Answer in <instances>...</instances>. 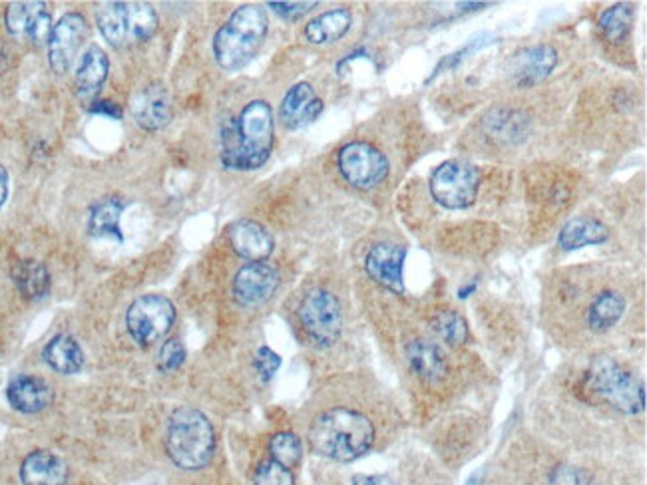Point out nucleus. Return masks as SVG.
I'll list each match as a JSON object with an SVG mask.
<instances>
[{
    "instance_id": "nucleus-1",
    "label": "nucleus",
    "mask_w": 647,
    "mask_h": 485,
    "mask_svg": "<svg viewBox=\"0 0 647 485\" xmlns=\"http://www.w3.org/2000/svg\"><path fill=\"white\" fill-rule=\"evenodd\" d=\"M276 139V122L266 100H254L221 129L220 158L233 172H254L266 165Z\"/></svg>"
},
{
    "instance_id": "nucleus-2",
    "label": "nucleus",
    "mask_w": 647,
    "mask_h": 485,
    "mask_svg": "<svg viewBox=\"0 0 647 485\" xmlns=\"http://www.w3.org/2000/svg\"><path fill=\"white\" fill-rule=\"evenodd\" d=\"M370 418L355 408L339 406L325 410L309 426V444L319 456L335 462H353L375 444Z\"/></svg>"
},
{
    "instance_id": "nucleus-3",
    "label": "nucleus",
    "mask_w": 647,
    "mask_h": 485,
    "mask_svg": "<svg viewBox=\"0 0 647 485\" xmlns=\"http://www.w3.org/2000/svg\"><path fill=\"white\" fill-rule=\"evenodd\" d=\"M269 21L266 9L245 4L233 12L213 38V57L221 69L235 72L247 66L266 42Z\"/></svg>"
},
{
    "instance_id": "nucleus-4",
    "label": "nucleus",
    "mask_w": 647,
    "mask_h": 485,
    "mask_svg": "<svg viewBox=\"0 0 647 485\" xmlns=\"http://www.w3.org/2000/svg\"><path fill=\"white\" fill-rule=\"evenodd\" d=\"M166 450L182 470L206 468L216 451V434L208 416L196 408H178L168 420Z\"/></svg>"
},
{
    "instance_id": "nucleus-5",
    "label": "nucleus",
    "mask_w": 647,
    "mask_h": 485,
    "mask_svg": "<svg viewBox=\"0 0 647 485\" xmlns=\"http://www.w3.org/2000/svg\"><path fill=\"white\" fill-rule=\"evenodd\" d=\"M100 33L114 48L138 47L158 30V12L148 2H106L96 12Z\"/></svg>"
},
{
    "instance_id": "nucleus-6",
    "label": "nucleus",
    "mask_w": 647,
    "mask_h": 485,
    "mask_svg": "<svg viewBox=\"0 0 647 485\" xmlns=\"http://www.w3.org/2000/svg\"><path fill=\"white\" fill-rule=\"evenodd\" d=\"M586 386L589 393L618 412L636 416L646 410V390L642 382L613 359L600 357L591 360L586 374Z\"/></svg>"
},
{
    "instance_id": "nucleus-7",
    "label": "nucleus",
    "mask_w": 647,
    "mask_h": 485,
    "mask_svg": "<svg viewBox=\"0 0 647 485\" xmlns=\"http://www.w3.org/2000/svg\"><path fill=\"white\" fill-rule=\"evenodd\" d=\"M480 189V172L473 163L451 160L439 165L430 175V194L447 209L473 206Z\"/></svg>"
},
{
    "instance_id": "nucleus-8",
    "label": "nucleus",
    "mask_w": 647,
    "mask_h": 485,
    "mask_svg": "<svg viewBox=\"0 0 647 485\" xmlns=\"http://www.w3.org/2000/svg\"><path fill=\"white\" fill-rule=\"evenodd\" d=\"M300 321L317 347H333L343 331V312L335 295L313 289L301 301Z\"/></svg>"
},
{
    "instance_id": "nucleus-9",
    "label": "nucleus",
    "mask_w": 647,
    "mask_h": 485,
    "mask_svg": "<svg viewBox=\"0 0 647 485\" xmlns=\"http://www.w3.org/2000/svg\"><path fill=\"white\" fill-rule=\"evenodd\" d=\"M337 163L345 182L365 191L381 185L391 172L389 158L369 141H351L343 146Z\"/></svg>"
},
{
    "instance_id": "nucleus-10",
    "label": "nucleus",
    "mask_w": 647,
    "mask_h": 485,
    "mask_svg": "<svg viewBox=\"0 0 647 485\" xmlns=\"http://www.w3.org/2000/svg\"><path fill=\"white\" fill-rule=\"evenodd\" d=\"M175 321L174 304L160 295H144L132 302L126 312V326L130 336L138 345H151L162 338Z\"/></svg>"
},
{
    "instance_id": "nucleus-11",
    "label": "nucleus",
    "mask_w": 647,
    "mask_h": 485,
    "mask_svg": "<svg viewBox=\"0 0 647 485\" xmlns=\"http://www.w3.org/2000/svg\"><path fill=\"white\" fill-rule=\"evenodd\" d=\"M88 35L86 18L78 12H70L54 24L48 38V62L57 74H66L81 52L82 42Z\"/></svg>"
},
{
    "instance_id": "nucleus-12",
    "label": "nucleus",
    "mask_w": 647,
    "mask_h": 485,
    "mask_svg": "<svg viewBox=\"0 0 647 485\" xmlns=\"http://www.w3.org/2000/svg\"><path fill=\"white\" fill-rule=\"evenodd\" d=\"M406 247L399 242H377L365 257V271L375 283L396 295L405 293Z\"/></svg>"
},
{
    "instance_id": "nucleus-13",
    "label": "nucleus",
    "mask_w": 647,
    "mask_h": 485,
    "mask_svg": "<svg viewBox=\"0 0 647 485\" xmlns=\"http://www.w3.org/2000/svg\"><path fill=\"white\" fill-rule=\"evenodd\" d=\"M4 21L12 36L26 38L36 47L48 42L54 28L45 2H12L7 9Z\"/></svg>"
},
{
    "instance_id": "nucleus-14",
    "label": "nucleus",
    "mask_w": 647,
    "mask_h": 485,
    "mask_svg": "<svg viewBox=\"0 0 647 485\" xmlns=\"http://www.w3.org/2000/svg\"><path fill=\"white\" fill-rule=\"evenodd\" d=\"M279 287V273L267 263H249L233 278V297L243 307H257L269 301Z\"/></svg>"
},
{
    "instance_id": "nucleus-15",
    "label": "nucleus",
    "mask_w": 647,
    "mask_h": 485,
    "mask_svg": "<svg viewBox=\"0 0 647 485\" xmlns=\"http://www.w3.org/2000/svg\"><path fill=\"white\" fill-rule=\"evenodd\" d=\"M324 112V100L317 96L315 88L307 82H300L285 94L281 108H279V120L288 129H301L309 126Z\"/></svg>"
},
{
    "instance_id": "nucleus-16",
    "label": "nucleus",
    "mask_w": 647,
    "mask_h": 485,
    "mask_svg": "<svg viewBox=\"0 0 647 485\" xmlns=\"http://www.w3.org/2000/svg\"><path fill=\"white\" fill-rule=\"evenodd\" d=\"M132 114L144 129L158 132L172 122V98L162 84H150L134 96Z\"/></svg>"
},
{
    "instance_id": "nucleus-17",
    "label": "nucleus",
    "mask_w": 647,
    "mask_h": 485,
    "mask_svg": "<svg viewBox=\"0 0 647 485\" xmlns=\"http://www.w3.org/2000/svg\"><path fill=\"white\" fill-rule=\"evenodd\" d=\"M405 359L416 378L427 384L442 382L449 374V360L444 350L427 338L411 340L405 348Z\"/></svg>"
},
{
    "instance_id": "nucleus-18",
    "label": "nucleus",
    "mask_w": 647,
    "mask_h": 485,
    "mask_svg": "<svg viewBox=\"0 0 647 485\" xmlns=\"http://www.w3.org/2000/svg\"><path fill=\"white\" fill-rule=\"evenodd\" d=\"M233 251L249 263H266L276 249L271 233L261 223L252 220L237 221L230 229Z\"/></svg>"
},
{
    "instance_id": "nucleus-19",
    "label": "nucleus",
    "mask_w": 647,
    "mask_h": 485,
    "mask_svg": "<svg viewBox=\"0 0 647 485\" xmlns=\"http://www.w3.org/2000/svg\"><path fill=\"white\" fill-rule=\"evenodd\" d=\"M7 398H9V402L16 412L38 414V412L47 410L48 406L52 405L54 393L48 386L47 381H42L38 376H26L24 374V376H16L9 384Z\"/></svg>"
},
{
    "instance_id": "nucleus-20",
    "label": "nucleus",
    "mask_w": 647,
    "mask_h": 485,
    "mask_svg": "<svg viewBox=\"0 0 647 485\" xmlns=\"http://www.w3.org/2000/svg\"><path fill=\"white\" fill-rule=\"evenodd\" d=\"M558 64V52L550 45H536L514 60L512 78L521 88H532L546 80Z\"/></svg>"
},
{
    "instance_id": "nucleus-21",
    "label": "nucleus",
    "mask_w": 647,
    "mask_h": 485,
    "mask_svg": "<svg viewBox=\"0 0 647 485\" xmlns=\"http://www.w3.org/2000/svg\"><path fill=\"white\" fill-rule=\"evenodd\" d=\"M110 62L100 47L86 48L76 69V94L84 102L94 104V98L100 94L108 78Z\"/></svg>"
},
{
    "instance_id": "nucleus-22",
    "label": "nucleus",
    "mask_w": 647,
    "mask_h": 485,
    "mask_svg": "<svg viewBox=\"0 0 647 485\" xmlns=\"http://www.w3.org/2000/svg\"><path fill=\"white\" fill-rule=\"evenodd\" d=\"M21 480L23 485H66L69 468L52 451H33L23 462Z\"/></svg>"
},
{
    "instance_id": "nucleus-23",
    "label": "nucleus",
    "mask_w": 647,
    "mask_h": 485,
    "mask_svg": "<svg viewBox=\"0 0 647 485\" xmlns=\"http://www.w3.org/2000/svg\"><path fill=\"white\" fill-rule=\"evenodd\" d=\"M625 312V299L622 293L603 289L589 299L586 307V326L591 333H606L622 321Z\"/></svg>"
},
{
    "instance_id": "nucleus-24",
    "label": "nucleus",
    "mask_w": 647,
    "mask_h": 485,
    "mask_svg": "<svg viewBox=\"0 0 647 485\" xmlns=\"http://www.w3.org/2000/svg\"><path fill=\"white\" fill-rule=\"evenodd\" d=\"M608 237H610V229L600 220L574 217L567 221L558 235V247L564 251H578L582 247L601 245L608 241Z\"/></svg>"
},
{
    "instance_id": "nucleus-25",
    "label": "nucleus",
    "mask_w": 647,
    "mask_h": 485,
    "mask_svg": "<svg viewBox=\"0 0 647 485\" xmlns=\"http://www.w3.org/2000/svg\"><path fill=\"white\" fill-rule=\"evenodd\" d=\"M634 26V9L630 4H613L601 12L598 30L603 45L610 50H622L630 45Z\"/></svg>"
},
{
    "instance_id": "nucleus-26",
    "label": "nucleus",
    "mask_w": 647,
    "mask_h": 485,
    "mask_svg": "<svg viewBox=\"0 0 647 485\" xmlns=\"http://www.w3.org/2000/svg\"><path fill=\"white\" fill-rule=\"evenodd\" d=\"M351 24L353 14L349 9L324 12L305 26V38L312 45H331L347 35Z\"/></svg>"
},
{
    "instance_id": "nucleus-27",
    "label": "nucleus",
    "mask_w": 647,
    "mask_h": 485,
    "mask_svg": "<svg viewBox=\"0 0 647 485\" xmlns=\"http://www.w3.org/2000/svg\"><path fill=\"white\" fill-rule=\"evenodd\" d=\"M42 359L59 374H76L84 366V352L81 345L70 335L54 336L45 347Z\"/></svg>"
},
{
    "instance_id": "nucleus-28",
    "label": "nucleus",
    "mask_w": 647,
    "mask_h": 485,
    "mask_svg": "<svg viewBox=\"0 0 647 485\" xmlns=\"http://www.w3.org/2000/svg\"><path fill=\"white\" fill-rule=\"evenodd\" d=\"M12 278H14L16 289L21 290V295L28 301L45 299L50 290L48 269L35 259L19 261L16 265L12 266Z\"/></svg>"
},
{
    "instance_id": "nucleus-29",
    "label": "nucleus",
    "mask_w": 647,
    "mask_h": 485,
    "mask_svg": "<svg viewBox=\"0 0 647 485\" xmlns=\"http://www.w3.org/2000/svg\"><path fill=\"white\" fill-rule=\"evenodd\" d=\"M124 211V201L120 197H105L100 199L88 220V233L93 237H114L122 241V232H120V217Z\"/></svg>"
},
{
    "instance_id": "nucleus-30",
    "label": "nucleus",
    "mask_w": 647,
    "mask_h": 485,
    "mask_svg": "<svg viewBox=\"0 0 647 485\" xmlns=\"http://www.w3.org/2000/svg\"><path fill=\"white\" fill-rule=\"evenodd\" d=\"M430 324L435 335L451 347H461L468 338L466 321L456 311H439L432 316Z\"/></svg>"
},
{
    "instance_id": "nucleus-31",
    "label": "nucleus",
    "mask_w": 647,
    "mask_h": 485,
    "mask_svg": "<svg viewBox=\"0 0 647 485\" xmlns=\"http://www.w3.org/2000/svg\"><path fill=\"white\" fill-rule=\"evenodd\" d=\"M269 451H271L273 462L281 463V465H285L288 470H291L301 462L303 446H301V439L295 434L281 432V434H276L269 442Z\"/></svg>"
},
{
    "instance_id": "nucleus-32",
    "label": "nucleus",
    "mask_w": 647,
    "mask_h": 485,
    "mask_svg": "<svg viewBox=\"0 0 647 485\" xmlns=\"http://www.w3.org/2000/svg\"><path fill=\"white\" fill-rule=\"evenodd\" d=\"M255 485H295V480L285 465L269 460L257 468Z\"/></svg>"
},
{
    "instance_id": "nucleus-33",
    "label": "nucleus",
    "mask_w": 647,
    "mask_h": 485,
    "mask_svg": "<svg viewBox=\"0 0 647 485\" xmlns=\"http://www.w3.org/2000/svg\"><path fill=\"white\" fill-rule=\"evenodd\" d=\"M185 362V348L180 340H168L160 350V357H158V366L166 374L175 372L178 369H182V364Z\"/></svg>"
},
{
    "instance_id": "nucleus-34",
    "label": "nucleus",
    "mask_w": 647,
    "mask_h": 485,
    "mask_svg": "<svg viewBox=\"0 0 647 485\" xmlns=\"http://www.w3.org/2000/svg\"><path fill=\"white\" fill-rule=\"evenodd\" d=\"M550 485H589V477L578 468L558 465L550 474Z\"/></svg>"
},
{
    "instance_id": "nucleus-35",
    "label": "nucleus",
    "mask_w": 647,
    "mask_h": 485,
    "mask_svg": "<svg viewBox=\"0 0 647 485\" xmlns=\"http://www.w3.org/2000/svg\"><path fill=\"white\" fill-rule=\"evenodd\" d=\"M273 12H278L279 16L290 18V21H297L303 14L312 11L317 7V2H269L267 4Z\"/></svg>"
},
{
    "instance_id": "nucleus-36",
    "label": "nucleus",
    "mask_w": 647,
    "mask_h": 485,
    "mask_svg": "<svg viewBox=\"0 0 647 485\" xmlns=\"http://www.w3.org/2000/svg\"><path fill=\"white\" fill-rule=\"evenodd\" d=\"M279 364H281V359L271 348H259L257 359H255V369L261 374L264 381H269L278 372Z\"/></svg>"
},
{
    "instance_id": "nucleus-37",
    "label": "nucleus",
    "mask_w": 647,
    "mask_h": 485,
    "mask_svg": "<svg viewBox=\"0 0 647 485\" xmlns=\"http://www.w3.org/2000/svg\"><path fill=\"white\" fill-rule=\"evenodd\" d=\"M90 112H93V114H102V116L114 117V120L122 117V110H120L114 102H94V104L90 105Z\"/></svg>"
},
{
    "instance_id": "nucleus-38",
    "label": "nucleus",
    "mask_w": 647,
    "mask_h": 485,
    "mask_svg": "<svg viewBox=\"0 0 647 485\" xmlns=\"http://www.w3.org/2000/svg\"><path fill=\"white\" fill-rule=\"evenodd\" d=\"M353 485H394L387 475H357Z\"/></svg>"
},
{
    "instance_id": "nucleus-39",
    "label": "nucleus",
    "mask_w": 647,
    "mask_h": 485,
    "mask_svg": "<svg viewBox=\"0 0 647 485\" xmlns=\"http://www.w3.org/2000/svg\"><path fill=\"white\" fill-rule=\"evenodd\" d=\"M7 197H9V172L4 165H0V209L4 206Z\"/></svg>"
}]
</instances>
